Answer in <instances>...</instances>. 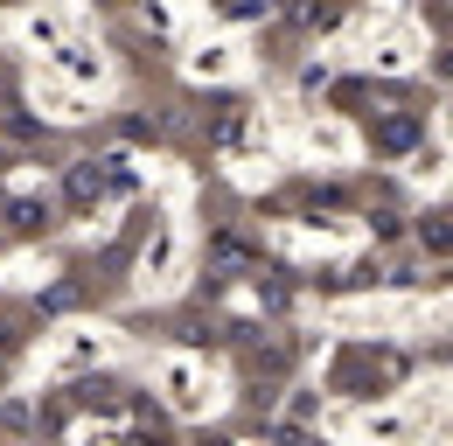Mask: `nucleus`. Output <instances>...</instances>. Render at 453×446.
Returning <instances> with one entry per match:
<instances>
[{"instance_id": "f257e3e1", "label": "nucleus", "mask_w": 453, "mask_h": 446, "mask_svg": "<svg viewBox=\"0 0 453 446\" xmlns=\"http://www.w3.org/2000/svg\"><path fill=\"white\" fill-rule=\"evenodd\" d=\"M377 147H384V154H411V147H418V119L391 112V119L377 126Z\"/></svg>"}, {"instance_id": "f03ea898", "label": "nucleus", "mask_w": 453, "mask_h": 446, "mask_svg": "<svg viewBox=\"0 0 453 446\" xmlns=\"http://www.w3.org/2000/svg\"><path fill=\"white\" fill-rule=\"evenodd\" d=\"M217 258H224V265H244V258H251V244H244V237H217Z\"/></svg>"}, {"instance_id": "7ed1b4c3", "label": "nucleus", "mask_w": 453, "mask_h": 446, "mask_svg": "<svg viewBox=\"0 0 453 446\" xmlns=\"http://www.w3.org/2000/svg\"><path fill=\"white\" fill-rule=\"evenodd\" d=\"M426 244H433V251H453V230H447V223H440V230L426 223Z\"/></svg>"}, {"instance_id": "20e7f679", "label": "nucleus", "mask_w": 453, "mask_h": 446, "mask_svg": "<svg viewBox=\"0 0 453 446\" xmlns=\"http://www.w3.org/2000/svg\"><path fill=\"white\" fill-rule=\"evenodd\" d=\"M433 70H440V77L453 84V50H440V63H433Z\"/></svg>"}]
</instances>
